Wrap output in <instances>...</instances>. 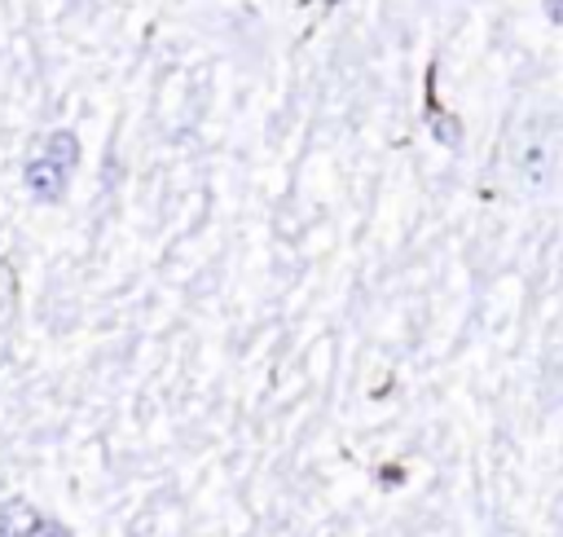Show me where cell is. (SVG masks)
<instances>
[{
  "mask_svg": "<svg viewBox=\"0 0 563 537\" xmlns=\"http://www.w3.org/2000/svg\"><path fill=\"white\" fill-rule=\"evenodd\" d=\"M44 515L26 497H4L0 502V537H35Z\"/></svg>",
  "mask_w": 563,
  "mask_h": 537,
  "instance_id": "3957f363",
  "label": "cell"
},
{
  "mask_svg": "<svg viewBox=\"0 0 563 537\" xmlns=\"http://www.w3.org/2000/svg\"><path fill=\"white\" fill-rule=\"evenodd\" d=\"M431 132H435V141H444L449 150L462 145V123H457L453 114H431Z\"/></svg>",
  "mask_w": 563,
  "mask_h": 537,
  "instance_id": "5b68a950",
  "label": "cell"
},
{
  "mask_svg": "<svg viewBox=\"0 0 563 537\" xmlns=\"http://www.w3.org/2000/svg\"><path fill=\"white\" fill-rule=\"evenodd\" d=\"M541 9H545V18H550L554 26H563V0H541Z\"/></svg>",
  "mask_w": 563,
  "mask_h": 537,
  "instance_id": "8992f818",
  "label": "cell"
},
{
  "mask_svg": "<svg viewBox=\"0 0 563 537\" xmlns=\"http://www.w3.org/2000/svg\"><path fill=\"white\" fill-rule=\"evenodd\" d=\"M66 180H70V172H66L62 163H53L48 154L26 158V167H22V185H26V194L40 198V202H57V198L66 194Z\"/></svg>",
  "mask_w": 563,
  "mask_h": 537,
  "instance_id": "7a4b0ae2",
  "label": "cell"
},
{
  "mask_svg": "<svg viewBox=\"0 0 563 537\" xmlns=\"http://www.w3.org/2000/svg\"><path fill=\"white\" fill-rule=\"evenodd\" d=\"M40 154H48V158L62 163L66 172H75V163H79V136L66 132V128H57V132L44 136V150H40Z\"/></svg>",
  "mask_w": 563,
  "mask_h": 537,
  "instance_id": "277c9868",
  "label": "cell"
},
{
  "mask_svg": "<svg viewBox=\"0 0 563 537\" xmlns=\"http://www.w3.org/2000/svg\"><path fill=\"white\" fill-rule=\"evenodd\" d=\"M35 537H70V533H66V528H62V524H53V519H44V524H40V533H35Z\"/></svg>",
  "mask_w": 563,
  "mask_h": 537,
  "instance_id": "52a82bcc",
  "label": "cell"
},
{
  "mask_svg": "<svg viewBox=\"0 0 563 537\" xmlns=\"http://www.w3.org/2000/svg\"><path fill=\"white\" fill-rule=\"evenodd\" d=\"M330 4H334V0H330Z\"/></svg>",
  "mask_w": 563,
  "mask_h": 537,
  "instance_id": "ba28073f",
  "label": "cell"
},
{
  "mask_svg": "<svg viewBox=\"0 0 563 537\" xmlns=\"http://www.w3.org/2000/svg\"><path fill=\"white\" fill-rule=\"evenodd\" d=\"M510 172L523 194H545L559 176V132L545 114H532L510 136Z\"/></svg>",
  "mask_w": 563,
  "mask_h": 537,
  "instance_id": "6da1fadb",
  "label": "cell"
}]
</instances>
